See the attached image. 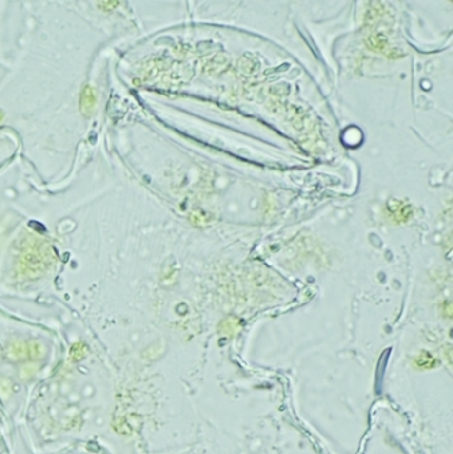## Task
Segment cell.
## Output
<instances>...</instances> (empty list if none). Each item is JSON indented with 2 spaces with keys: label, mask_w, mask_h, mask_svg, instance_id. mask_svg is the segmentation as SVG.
Returning <instances> with one entry per match:
<instances>
[{
  "label": "cell",
  "mask_w": 453,
  "mask_h": 454,
  "mask_svg": "<svg viewBox=\"0 0 453 454\" xmlns=\"http://www.w3.org/2000/svg\"><path fill=\"white\" fill-rule=\"evenodd\" d=\"M7 355H8L10 359H13V360H18V359H22V358H26V345L23 343L10 344V345H8V351H7Z\"/></svg>",
  "instance_id": "6da1fadb"
}]
</instances>
